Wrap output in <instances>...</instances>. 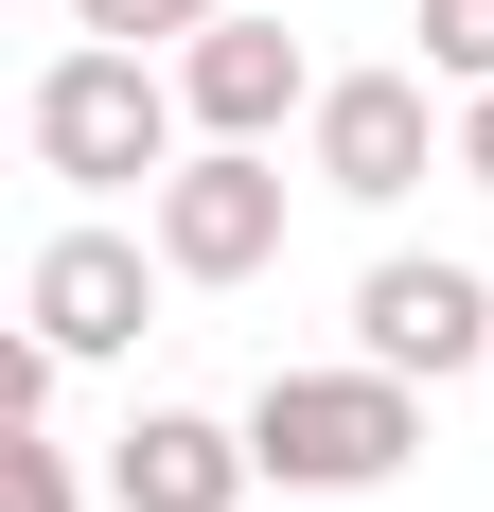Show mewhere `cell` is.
Listing matches in <instances>:
<instances>
[{
  "instance_id": "1",
  "label": "cell",
  "mask_w": 494,
  "mask_h": 512,
  "mask_svg": "<svg viewBox=\"0 0 494 512\" xmlns=\"http://www.w3.org/2000/svg\"><path fill=\"white\" fill-rule=\"evenodd\" d=\"M177 71L159 53H124V36H71L36 71V106H18V142H36V177H71V195H159L177 177Z\"/></svg>"
},
{
  "instance_id": "2",
  "label": "cell",
  "mask_w": 494,
  "mask_h": 512,
  "mask_svg": "<svg viewBox=\"0 0 494 512\" xmlns=\"http://www.w3.org/2000/svg\"><path fill=\"white\" fill-rule=\"evenodd\" d=\"M247 460H265V495H371V477L424 460V389L406 371H265L247 389Z\"/></svg>"
},
{
  "instance_id": "3",
  "label": "cell",
  "mask_w": 494,
  "mask_h": 512,
  "mask_svg": "<svg viewBox=\"0 0 494 512\" xmlns=\"http://www.w3.org/2000/svg\"><path fill=\"white\" fill-rule=\"evenodd\" d=\"M300 142H318V195H353V212H389V195H424V177H459L442 71H336Z\"/></svg>"
},
{
  "instance_id": "4",
  "label": "cell",
  "mask_w": 494,
  "mask_h": 512,
  "mask_svg": "<svg viewBox=\"0 0 494 512\" xmlns=\"http://www.w3.org/2000/svg\"><path fill=\"white\" fill-rule=\"evenodd\" d=\"M142 230H159L177 283H265V265H283V159H265V142H195L142 195Z\"/></svg>"
},
{
  "instance_id": "5",
  "label": "cell",
  "mask_w": 494,
  "mask_h": 512,
  "mask_svg": "<svg viewBox=\"0 0 494 512\" xmlns=\"http://www.w3.org/2000/svg\"><path fill=\"white\" fill-rule=\"evenodd\" d=\"M353 354L406 371V389H442V371H494V283L442 248H389L371 283H353Z\"/></svg>"
},
{
  "instance_id": "6",
  "label": "cell",
  "mask_w": 494,
  "mask_h": 512,
  "mask_svg": "<svg viewBox=\"0 0 494 512\" xmlns=\"http://www.w3.org/2000/svg\"><path fill=\"white\" fill-rule=\"evenodd\" d=\"M159 230H53L36 265H18V301H36L53 354H142V318H159Z\"/></svg>"
},
{
  "instance_id": "7",
  "label": "cell",
  "mask_w": 494,
  "mask_h": 512,
  "mask_svg": "<svg viewBox=\"0 0 494 512\" xmlns=\"http://www.w3.org/2000/svg\"><path fill=\"white\" fill-rule=\"evenodd\" d=\"M318 53L283 36V18H212V36H177V106H195V142H283V124H318Z\"/></svg>"
},
{
  "instance_id": "8",
  "label": "cell",
  "mask_w": 494,
  "mask_h": 512,
  "mask_svg": "<svg viewBox=\"0 0 494 512\" xmlns=\"http://www.w3.org/2000/svg\"><path fill=\"white\" fill-rule=\"evenodd\" d=\"M106 495L124 512H247L265 460H247V424H212V407H142L124 442H106Z\"/></svg>"
},
{
  "instance_id": "9",
  "label": "cell",
  "mask_w": 494,
  "mask_h": 512,
  "mask_svg": "<svg viewBox=\"0 0 494 512\" xmlns=\"http://www.w3.org/2000/svg\"><path fill=\"white\" fill-rule=\"evenodd\" d=\"M0 512H89V477H71L53 424H0Z\"/></svg>"
},
{
  "instance_id": "10",
  "label": "cell",
  "mask_w": 494,
  "mask_h": 512,
  "mask_svg": "<svg viewBox=\"0 0 494 512\" xmlns=\"http://www.w3.org/2000/svg\"><path fill=\"white\" fill-rule=\"evenodd\" d=\"M230 0H71V36H124V53H159V36H212Z\"/></svg>"
},
{
  "instance_id": "11",
  "label": "cell",
  "mask_w": 494,
  "mask_h": 512,
  "mask_svg": "<svg viewBox=\"0 0 494 512\" xmlns=\"http://www.w3.org/2000/svg\"><path fill=\"white\" fill-rule=\"evenodd\" d=\"M424 71L442 89H494V0H424Z\"/></svg>"
},
{
  "instance_id": "12",
  "label": "cell",
  "mask_w": 494,
  "mask_h": 512,
  "mask_svg": "<svg viewBox=\"0 0 494 512\" xmlns=\"http://www.w3.org/2000/svg\"><path fill=\"white\" fill-rule=\"evenodd\" d=\"M53 371H71V354H53V336H18V354H0V424H53Z\"/></svg>"
},
{
  "instance_id": "13",
  "label": "cell",
  "mask_w": 494,
  "mask_h": 512,
  "mask_svg": "<svg viewBox=\"0 0 494 512\" xmlns=\"http://www.w3.org/2000/svg\"><path fill=\"white\" fill-rule=\"evenodd\" d=\"M459 177L494 195V89H459Z\"/></svg>"
}]
</instances>
